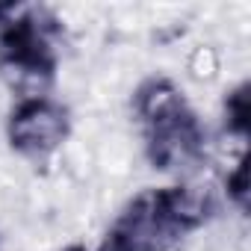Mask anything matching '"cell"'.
<instances>
[{
  "instance_id": "6da1fadb",
  "label": "cell",
  "mask_w": 251,
  "mask_h": 251,
  "mask_svg": "<svg viewBox=\"0 0 251 251\" xmlns=\"http://www.w3.org/2000/svg\"><path fill=\"white\" fill-rule=\"evenodd\" d=\"M130 103L145 157L157 172L186 175L207 160V127L172 77H145Z\"/></svg>"
},
{
  "instance_id": "7a4b0ae2",
  "label": "cell",
  "mask_w": 251,
  "mask_h": 251,
  "mask_svg": "<svg viewBox=\"0 0 251 251\" xmlns=\"http://www.w3.org/2000/svg\"><path fill=\"white\" fill-rule=\"evenodd\" d=\"M213 210L207 192L183 183L145 189L121 207L98 251H175L210 222Z\"/></svg>"
},
{
  "instance_id": "3957f363",
  "label": "cell",
  "mask_w": 251,
  "mask_h": 251,
  "mask_svg": "<svg viewBox=\"0 0 251 251\" xmlns=\"http://www.w3.org/2000/svg\"><path fill=\"white\" fill-rule=\"evenodd\" d=\"M59 21L42 9H12L0 18V77L24 98L42 95L59 68Z\"/></svg>"
},
{
  "instance_id": "277c9868",
  "label": "cell",
  "mask_w": 251,
  "mask_h": 251,
  "mask_svg": "<svg viewBox=\"0 0 251 251\" xmlns=\"http://www.w3.org/2000/svg\"><path fill=\"white\" fill-rule=\"evenodd\" d=\"M71 109L48 95L21 98L6 118V139L15 154L33 163L50 160L71 136Z\"/></svg>"
},
{
  "instance_id": "5b68a950",
  "label": "cell",
  "mask_w": 251,
  "mask_h": 251,
  "mask_svg": "<svg viewBox=\"0 0 251 251\" xmlns=\"http://www.w3.org/2000/svg\"><path fill=\"white\" fill-rule=\"evenodd\" d=\"M251 106H248V83H239L225 95V127L236 139H248Z\"/></svg>"
},
{
  "instance_id": "8992f818",
  "label": "cell",
  "mask_w": 251,
  "mask_h": 251,
  "mask_svg": "<svg viewBox=\"0 0 251 251\" xmlns=\"http://www.w3.org/2000/svg\"><path fill=\"white\" fill-rule=\"evenodd\" d=\"M225 189H227V198L236 204V210L239 213H248V157L245 154L236 160L233 172L227 175Z\"/></svg>"
},
{
  "instance_id": "52a82bcc",
  "label": "cell",
  "mask_w": 251,
  "mask_h": 251,
  "mask_svg": "<svg viewBox=\"0 0 251 251\" xmlns=\"http://www.w3.org/2000/svg\"><path fill=\"white\" fill-rule=\"evenodd\" d=\"M68 251H86V248H83V245H74V248H68Z\"/></svg>"
}]
</instances>
